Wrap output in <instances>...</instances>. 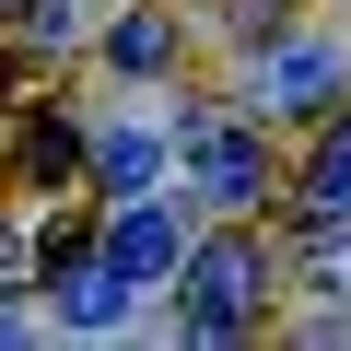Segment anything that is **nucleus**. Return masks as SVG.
Instances as JSON below:
<instances>
[{"label":"nucleus","mask_w":351,"mask_h":351,"mask_svg":"<svg viewBox=\"0 0 351 351\" xmlns=\"http://www.w3.org/2000/svg\"><path fill=\"white\" fill-rule=\"evenodd\" d=\"M316 293H351V246H316Z\"/></svg>","instance_id":"9d476101"},{"label":"nucleus","mask_w":351,"mask_h":351,"mask_svg":"<svg viewBox=\"0 0 351 351\" xmlns=\"http://www.w3.org/2000/svg\"><path fill=\"white\" fill-rule=\"evenodd\" d=\"M129 293H141V281H129L117 258H94V269H71V281H59V316H71V328H117V316H129Z\"/></svg>","instance_id":"39448f33"},{"label":"nucleus","mask_w":351,"mask_h":351,"mask_svg":"<svg viewBox=\"0 0 351 351\" xmlns=\"http://www.w3.org/2000/svg\"><path fill=\"white\" fill-rule=\"evenodd\" d=\"M258 293H269V258H258L246 234H223V246H199V258H188V328H199V339L258 328Z\"/></svg>","instance_id":"f257e3e1"},{"label":"nucleus","mask_w":351,"mask_h":351,"mask_svg":"<svg viewBox=\"0 0 351 351\" xmlns=\"http://www.w3.org/2000/svg\"><path fill=\"white\" fill-rule=\"evenodd\" d=\"M94 176L117 199H152V176H164V141L152 129H117V141H94Z\"/></svg>","instance_id":"423d86ee"},{"label":"nucleus","mask_w":351,"mask_h":351,"mask_svg":"<svg viewBox=\"0 0 351 351\" xmlns=\"http://www.w3.org/2000/svg\"><path fill=\"white\" fill-rule=\"evenodd\" d=\"M316 223H351V129H328V152H316Z\"/></svg>","instance_id":"0eeeda50"},{"label":"nucleus","mask_w":351,"mask_h":351,"mask_svg":"<svg viewBox=\"0 0 351 351\" xmlns=\"http://www.w3.org/2000/svg\"><path fill=\"white\" fill-rule=\"evenodd\" d=\"M188 176H199V199L246 211V199L269 188V152H258V129H223V117H199V129H188Z\"/></svg>","instance_id":"f03ea898"},{"label":"nucleus","mask_w":351,"mask_h":351,"mask_svg":"<svg viewBox=\"0 0 351 351\" xmlns=\"http://www.w3.org/2000/svg\"><path fill=\"white\" fill-rule=\"evenodd\" d=\"M106 258H117L129 281H164V269H188V234H176V211H164V199H129V211H117V234H106Z\"/></svg>","instance_id":"20e7f679"},{"label":"nucleus","mask_w":351,"mask_h":351,"mask_svg":"<svg viewBox=\"0 0 351 351\" xmlns=\"http://www.w3.org/2000/svg\"><path fill=\"white\" fill-rule=\"evenodd\" d=\"M117 71H164V24H152V12L117 24Z\"/></svg>","instance_id":"1a4fd4ad"},{"label":"nucleus","mask_w":351,"mask_h":351,"mask_svg":"<svg viewBox=\"0 0 351 351\" xmlns=\"http://www.w3.org/2000/svg\"><path fill=\"white\" fill-rule=\"evenodd\" d=\"M339 82H351V59H339V47H269V59H258V106H281V117L328 106Z\"/></svg>","instance_id":"7ed1b4c3"},{"label":"nucleus","mask_w":351,"mask_h":351,"mask_svg":"<svg viewBox=\"0 0 351 351\" xmlns=\"http://www.w3.org/2000/svg\"><path fill=\"white\" fill-rule=\"evenodd\" d=\"M71 164H82V141H71L59 117H36V129H24V176H36V188H59Z\"/></svg>","instance_id":"6e6552de"}]
</instances>
